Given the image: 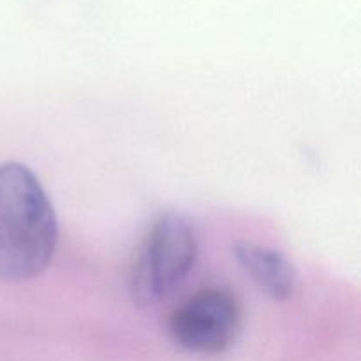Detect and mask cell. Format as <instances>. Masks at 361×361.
I'll use <instances>...</instances> for the list:
<instances>
[{
    "mask_svg": "<svg viewBox=\"0 0 361 361\" xmlns=\"http://www.w3.org/2000/svg\"><path fill=\"white\" fill-rule=\"evenodd\" d=\"M197 235L185 215L166 212L148 229L129 268V295L137 307L166 298L192 270Z\"/></svg>",
    "mask_w": 361,
    "mask_h": 361,
    "instance_id": "obj_2",
    "label": "cell"
},
{
    "mask_svg": "<svg viewBox=\"0 0 361 361\" xmlns=\"http://www.w3.org/2000/svg\"><path fill=\"white\" fill-rule=\"evenodd\" d=\"M236 261L254 284L275 302H286L296 291L298 275L291 261L279 250L240 240L233 245Z\"/></svg>",
    "mask_w": 361,
    "mask_h": 361,
    "instance_id": "obj_4",
    "label": "cell"
},
{
    "mask_svg": "<svg viewBox=\"0 0 361 361\" xmlns=\"http://www.w3.org/2000/svg\"><path fill=\"white\" fill-rule=\"evenodd\" d=\"M59 224L34 173L20 162L0 164V281L39 277L53 259Z\"/></svg>",
    "mask_w": 361,
    "mask_h": 361,
    "instance_id": "obj_1",
    "label": "cell"
},
{
    "mask_svg": "<svg viewBox=\"0 0 361 361\" xmlns=\"http://www.w3.org/2000/svg\"><path fill=\"white\" fill-rule=\"evenodd\" d=\"M243 310L235 293L214 286L194 293L171 312L168 330L182 349L196 355H221L242 334Z\"/></svg>",
    "mask_w": 361,
    "mask_h": 361,
    "instance_id": "obj_3",
    "label": "cell"
}]
</instances>
